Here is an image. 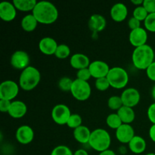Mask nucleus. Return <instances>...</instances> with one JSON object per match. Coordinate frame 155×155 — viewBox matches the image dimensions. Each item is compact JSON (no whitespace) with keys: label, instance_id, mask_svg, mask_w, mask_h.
Returning <instances> with one entry per match:
<instances>
[{"label":"nucleus","instance_id":"f704fd0d","mask_svg":"<svg viewBox=\"0 0 155 155\" xmlns=\"http://www.w3.org/2000/svg\"><path fill=\"white\" fill-rule=\"evenodd\" d=\"M92 77L91 73L89 71V68H85V69L79 70L77 73V79L83 80V81L88 82V80Z\"/></svg>","mask_w":155,"mask_h":155},{"label":"nucleus","instance_id":"5701e85b","mask_svg":"<svg viewBox=\"0 0 155 155\" xmlns=\"http://www.w3.org/2000/svg\"><path fill=\"white\" fill-rule=\"evenodd\" d=\"M117 114L121 119L123 124H132L136 117L134 110L132 107H127V106H123L120 110L117 111Z\"/></svg>","mask_w":155,"mask_h":155},{"label":"nucleus","instance_id":"c756f323","mask_svg":"<svg viewBox=\"0 0 155 155\" xmlns=\"http://www.w3.org/2000/svg\"><path fill=\"white\" fill-rule=\"evenodd\" d=\"M74 80L70 77H62L58 82V87L63 92H71Z\"/></svg>","mask_w":155,"mask_h":155},{"label":"nucleus","instance_id":"aec40b11","mask_svg":"<svg viewBox=\"0 0 155 155\" xmlns=\"http://www.w3.org/2000/svg\"><path fill=\"white\" fill-rule=\"evenodd\" d=\"M27 111V107L25 103L22 101H12L10 109L8 110V114L12 117L15 119H19L25 116Z\"/></svg>","mask_w":155,"mask_h":155},{"label":"nucleus","instance_id":"49530a36","mask_svg":"<svg viewBox=\"0 0 155 155\" xmlns=\"http://www.w3.org/2000/svg\"><path fill=\"white\" fill-rule=\"evenodd\" d=\"M145 155H155V154L154 153H148V154H147Z\"/></svg>","mask_w":155,"mask_h":155},{"label":"nucleus","instance_id":"f8f14e48","mask_svg":"<svg viewBox=\"0 0 155 155\" xmlns=\"http://www.w3.org/2000/svg\"><path fill=\"white\" fill-rule=\"evenodd\" d=\"M130 42L135 48L142 46L146 45L148 40V33L147 31L142 27L136 29V30H131L129 36Z\"/></svg>","mask_w":155,"mask_h":155},{"label":"nucleus","instance_id":"4c0bfd02","mask_svg":"<svg viewBox=\"0 0 155 155\" xmlns=\"http://www.w3.org/2000/svg\"><path fill=\"white\" fill-rule=\"evenodd\" d=\"M146 74L148 78L155 82V61L153 62L146 70Z\"/></svg>","mask_w":155,"mask_h":155},{"label":"nucleus","instance_id":"c9c22d12","mask_svg":"<svg viewBox=\"0 0 155 155\" xmlns=\"http://www.w3.org/2000/svg\"><path fill=\"white\" fill-rule=\"evenodd\" d=\"M142 6L146 9L148 14L155 13V0H144Z\"/></svg>","mask_w":155,"mask_h":155},{"label":"nucleus","instance_id":"a18cd8bd","mask_svg":"<svg viewBox=\"0 0 155 155\" xmlns=\"http://www.w3.org/2000/svg\"><path fill=\"white\" fill-rule=\"evenodd\" d=\"M151 95H152L153 98L155 100V85L154 86V87H153L152 91H151Z\"/></svg>","mask_w":155,"mask_h":155},{"label":"nucleus","instance_id":"412c9836","mask_svg":"<svg viewBox=\"0 0 155 155\" xmlns=\"http://www.w3.org/2000/svg\"><path fill=\"white\" fill-rule=\"evenodd\" d=\"M92 132L86 126H80L74 130V137L76 141L81 144L89 143Z\"/></svg>","mask_w":155,"mask_h":155},{"label":"nucleus","instance_id":"423d86ee","mask_svg":"<svg viewBox=\"0 0 155 155\" xmlns=\"http://www.w3.org/2000/svg\"><path fill=\"white\" fill-rule=\"evenodd\" d=\"M71 93L73 97L78 101H86L89 98L92 93L91 86L88 82L75 79L71 87Z\"/></svg>","mask_w":155,"mask_h":155},{"label":"nucleus","instance_id":"473e14b6","mask_svg":"<svg viewBox=\"0 0 155 155\" xmlns=\"http://www.w3.org/2000/svg\"><path fill=\"white\" fill-rule=\"evenodd\" d=\"M51 155H74V154L66 145H58L52 150Z\"/></svg>","mask_w":155,"mask_h":155},{"label":"nucleus","instance_id":"393cba45","mask_svg":"<svg viewBox=\"0 0 155 155\" xmlns=\"http://www.w3.org/2000/svg\"><path fill=\"white\" fill-rule=\"evenodd\" d=\"M12 3L17 10L21 12H33L37 2L36 0H14Z\"/></svg>","mask_w":155,"mask_h":155},{"label":"nucleus","instance_id":"f3484780","mask_svg":"<svg viewBox=\"0 0 155 155\" xmlns=\"http://www.w3.org/2000/svg\"><path fill=\"white\" fill-rule=\"evenodd\" d=\"M70 64L73 68L79 71V70L89 68L91 62L88 56H86V54H82V53H76L71 56Z\"/></svg>","mask_w":155,"mask_h":155},{"label":"nucleus","instance_id":"37998d69","mask_svg":"<svg viewBox=\"0 0 155 155\" xmlns=\"http://www.w3.org/2000/svg\"><path fill=\"white\" fill-rule=\"evenodd\" d=\"M98 155H116V154H115L114 151H113L112 150L108 149V150H106V151L99 153V154Z\"/></svg>","mask_w":155,"mask_h":155},{"label":"nucleus","instance_id":"9d476101","mask_svg":"<svg viewBox=\"0 0 155 155\" xmlns=\"http://www.w3.org/2000/svg\"><path fill=\"white\" fill-rule=\"evenodd\" d=\"M110 69V67L106 62L100 60L94 61L91 62L89 67L91 76L95 79L107 77Z\"/></svg>","mask_w":155,"mask_h":155},{"label":"nucleus","instance_id":"ea45409f","mask_svg":"<svg viewBox=\"0 0 155 155\" xmlns=\"http://www.w3.org/2000/svg\"><path fill=\"white\" fill-rule=\"evenodd\" d=\"M148 117L153 124H155V103L151 104L148 107Z\"/></svg>","mask_w":155,"mask_h":155},{"label":"nucleus","instance_id":"7ed1b4c3","mask_svg":"<svg viewBox=\"0 0 155 155\" xmlns=\"http://www.w3.org/2000/svg\"><path fill=\"white\" fill-rule=\"evenodd\" d=\"M41 74L39 70L33 66H29L22 71L19 77V86L24 91H31L40 82Z\"/></svg>","mask_w":155,"mask_h":155},{"label":"nucleus","instance_id":"1a4fd4ad","mask_svg":"<svg viewBox=\"0 0 155 155\" xmlns=\"http://www.w3.org/2000/svg\"><path fill=\"white\" fill-rule=\"evenodd\" d=\"M10 62L14 68L24 71L30 66V56L24 51H16L12 54Z\"/></svg>","mask_w":155,"mask_h":155},{"label":"nucleus","instance_id":"72a5a7b5","mask_svg":"<svg viewBox=\"0 0 155 155\" xmlns=\"http://www.w3.org/2000/svg\"><path fill=\"white\" fill-rule=\"evenodd\" d=\"M95 88H96L98 90L101 91V92L106 91L110 86L107 77L96 79V80H95Z\"/></svg>","mask_w":155,"mask_h":155},{"label":"nucleus","instance_id":"7c9ffc66","mask_svg":"<svg viewBox=\"0 0 155 155\" xmlns=\"http://www.w3.org/2000/svg\"><path fill=\"white\" fill-rule=\"evenodd\" d=\"M148 15H149V14L147 12L146 9H145L143 6L141 5L135 8L134 11H133V17H134L135 18L139 20V21H145Z\"/></svg>","mask_w":155,"mask_h":155},{"label":"nucleus","instance_id":"dca6fc26","mask_svg":"<svg viewBox=\"0 0 155 155\" xmlns=\"http://www.w3.org/2000/svg\"><path fill=\"white\" fill-rule=\"evenodd\" d=\"M58 45L57 42L54 40V39L51 37H44L39 41V48L42 54L45 55H52L54 54L56 50H57Z\"/></svg>","mask_w":155,"mask_h":155},{"label":"nucleus","instance_id":"a211bd4d","mask_svg":"<svg viewBox=\"0 0 155 155\" xmlns=\"http://www.w3.org/2000/svg\"><path fill=\"white\" fill-rule=\"evenodd\" d=\"M128 15L127 7L123 3H116L110 9V17L116 22H122Z\"/></svg>","mask_w":155,"mask_h":155},{"label":"nucleus","instance_id":"79ce46f5","mask_svg":"<svg viewBox=\"0 0 155 155\" xmlns=\"http://www.w3.org/2000/svg\"><path fill=\"white\" fill-rule=\"evenodd\" d=\"M74 155H89L87 151L84 149H78L74 153Z\"/></svg>","mask_w":155,"mask_h":155},{"label":"nucleus","instance_id":"58836bf2","mask_svg":"<svg viewBox=\"0 0 155 155\" xmlns=\"http://www.w3.org/2000/svg\"><path fill=\"white\" fill-rule=\"evenodd\" d=\"M11 104H12V101H11L0 99V110L3 113H5V112L8 113L9 109H10Z\"/></svg>","mask_w":155,"mask_h":155},{"label":"nucleus","instance_id":"f03ea898","mask_svg":"<svg viewBox=\"0 0 155 155\" xmlns=\"http://www.w3.org/2000/svg\"><path fill=\"white\" fill-rule=\"evenodd\" d=\"M154 51L149 45L135 48L132 55L133 64L139 70H145L154 62Z\"/></svg>","mask_w":155,"mask_h":155},{"label":"nucleus","instance_id":"2f4dec72","mask_svg":"<svg viewBox=\"0 0 155 155\" xmlns=\"http://www.w3.org/2000/svg\"><path fill=\"white\" fill-rule=\"evenodd\" d=\"M145 30L155 33V13L149 14L144 21Z\"/></svg>","mask_w":155,"mask_h":155},{"label":"nucleus","instance_id":"c85d7f7f","mask_svg":"<svg viewBox=\"0 0 155 155\" xmlns=\"http://www.w3.org/2000/svg\"><path fill=\"white\" fill-rule=\"evenodd\" d=\"M82 120L81 116L78 114H72L71 116L70 117L69 120L68 121V124H67V126H68L69 128L71 129H77V127L82 126Z\"/></svg>","mask_w":155,"mask_h":155},{"label":"nucleus","instance_id":"39448f33","mask_svg":"<svg viewBox=\"0 0 155 155\" xmlns=\"http://www.w3.org/2000/svg\"><path fill=\"white\" fill-rule=\"evenodd\" d=\"M110 86L117 89L126 87L129 82V75L125 69L120 67L111 68L107 76Z\"/></svg>","mask_w":155,"mask_h":155},{"label":"nucleus","instance_id":"ddd939ff","mask_svg":"<svg viewBox=\"0 0 155 155\" xmlns=\"http://www.w3.org/2000/svg\"><path fill=\"white\" fill-rule=\"evenodd\" d=\"M134 136V129H133V127L130 124H123L116 130L117 139L123 144H129Z\"/></svg>","mask_w":155,"mask_h":155},{"label":"nucleus","instance_id":"cd10ccee","mask_svg":"<svg viewBox=\"0 0 155 155\" xmlns=\"http://www.w3.org/2000/svg\"><path fill=\"white\" fill-rule=\"evenodd\" d=\"M71 54V49L69 46L65 44H61L58 46L57 50H56L54 55L56 58L59 59H65L69 57Z\"/></svg>","mask_w":155,"mask_h":155},{"label":"nucleus","instance_id":"4468645a","mask_svg":"<svg viewBox=\"0 0 155 155\" xmlns=\"http://www.w3.org/2000/svg\"><path fill=\"white\" fill-rule=\"evenodd\" d=\"M15 138L19 143L27 145L33 140L34 132L28 125H23L18 127L15 133Z\"/></svg>","mask_w":155,"mask_h":155},{"label":"nucleus","instance_id":"e433bc0d","mask_svg":"<svg viewBox=\"0 0 155 155\" xmlns=\"http://www.w3.org/2000/svg\"><path fill=\"white\" fill-rule=\"evenodd\" d=\"M141 21H139V20H137L136 18H135L134 17H132L131 18H130V20L128 21V26L131 30H136V29L141 27Z\"/></svg>","mask_w":155,"mask_h":155},{"label":"nucleus","instance_id":"20e7f679","mask_svg":"<svg viewBox=\"0 0 155 155\" xmlns=\"http://www.w3.org/2000/svg\"><path fill=\"white\" fill-rule=\"evenodd\" d=\"M111 139L107 130L104 129H96L91 133L89 145L91 148L98 152H102L109 149Z\"/></svg>","mask_w":155,"mask_h":155},{"label":"nucleus","instance_id":"2eb2a0df","mask_svg":"<svg viewBox=\"0 0 155 155\" xmlns=\"http://www.w3.org/2000/svg\"><path fill=\"white\" fill-rule=\"evenodd\" d=\"M17 9L13 3L10 2H2L0 3V18L9 22L16 18Z\"/></svg>","mask_w":155,"mask_h":155},{"label":"nucleus","instance_id":"a878e982","mask_svg":"<svg viewBox=\"0 0 155 155\" xmlns=\"http://www.w3.org/2000/svg\"><path fill=\"white\" fill-rule=\"evenodd\" d=\"M106 124L110 128L113 130H117L123 124L122 120L118 116L117 114H110L106 118Z\"/></svg>","mask_w":155,"mask_h":155},{"label":"nucleus","instance_id":"0eeeda50","mask_svg":"<svg viewBox=\"0 0 155 155\" xmlns=\"http://www.w3.org/2000/svg\"><path fill=\"white\" fill-rule=\"evenodd\" d=\"M19 93V86L12 80H5L0 85V99L11 101Z\"/></svg>","mask_w":155,"mask_h":155},{"label":"nucleus","instance_id":"b1692460","mask_svg":"<svg viewBox=\"0 0 155 155\" xmlns=\"http://www.w3.org/2000/svg\"><path fill=\"white\" fill-rule=\"evenodd\" d=\"M38 21L33 16V14L27 15L22 18L21 22V27L26 32H33L36 30L38 25Z\"/></svg>","mask_w":155,"mask_h":155},{"label":"nucleus","instance_id":"a19ab883","mask_svg":"<svg viewBox=\"0 0 155 155\" xmlns=\"http://www.w3.org/2000/svg\"><path fill=\"white\" fill-rule=\"evenodd\" d=\"M149 136L151 140L155 142V124H153L149 130Z\"/></svg>","mask_w":155,"mask_h":155},{"label":"nucleus","instance_id":"c03bdc74","mask_svg":"<svg viewBox=\"0 0 155 155\" xmlns=\"http://www.w3.org/2000/svg\"><path fill=\"white\" fill-rule=\"evenodd\" d=\"M143 2L144 0H132L131 3H133V5H136V7L138 6H141L143 5Z\"/></svg>","mask_w":155,"mask_h":155},{"label":"nucleus","instance_id":"f257e3e1","mask_svg":"<svg viewBox=\"0 0 155 155\" xmlns=\"http://www.w3.org/2000/svg\"><path fill=\"white\" fill-rule=\"evenodd\" d=\"M32 14L38 23L42 24H53L58 18V11L56 6L47 1L37 2Z\"/></svg>","mask_w":155,"mask_h":155},{"label":"nucleus","instance_id":"6e6552de","mask_svg":"<svg viewBox=\"0 0 155 155\" xmlns=\"http://www.w3.org/2000/svg\"><path fill=\"white\" fill-rule=\"evenodd\" d=\"M71 114H72L69 107L64 104H57L51 110V118L58 125H67Z\"/></svg>","mask_w":155,"mask_h":155},{"label":"nucleus","instance_id":"9b49d317","mask_svg":"<svg viewBox=\"0 0 155 155\" xmlns=\"http://www.w3.org/2000/svg\"><path fill=\"white\" fill-rule=\"evenodd\" d=\"M124 106L134 107L140 101L141 95L139 91L135 88H128L122 92L120 95Z\"/></svg>","mask_w":155,"mask_h":155},{"label":"nucleus","instance_id":"6ab92c4d","mask_svg":"<svg viewBox=\"0 0 155 155\" xmlns=\"http://www.w3.org/2000/svg\"><path fill=\"white\" fill-rule=\"evenodd\" d=\"M107 24L105 18L98 14H94L89 18L88 26L89 28L93 32H101L104 30Z\"/></svg>","mask_w":155,"mask_h":155},{"label":"nucleus","instance_id":"bb28decb","mask_svg":"<svg viewBox=\"0 0 155 155\" xmlns=\"http://www.w3.org/2000/svg\"><path fill=\"white\" fill-rule=\"evenodd\" d=\"M107 106L110 110L117 111L124 106L122 98L118 95H113V96L110 97L107 101Z\"/></svg>","mask_w":155,"mask_h":155},{"label":"nucleus","instance_id":"4be33fe9","mask_svg":"<svg viewBox=\"0 0 155 155\" xmlns=\"http://www.w3.org/2000/svg\"><path fill=\"white\" fill-rule=\"evenodd\" d=\"M128 145L130 151L136 154L143 153L146 149L147 146L145 139L139 136H135Z\"/></svg>","mask_w":155,"mask_h":155}]
</instances>
